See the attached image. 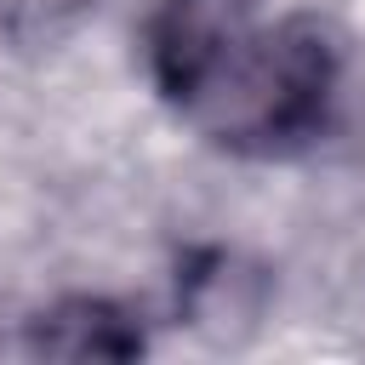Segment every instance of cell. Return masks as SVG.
I'll use <instances>...</instances> for the list:
<instances>
[{"label":"cell","instance_id":"6da1fadb","mask_svg":"<svg viewBox=\"0 0 365 365\" xmlns=\"http://www.w3.org/2000/svg\"><path fill=\"white\" fill-rule=\"evenodd\" d=\"M331 86H336V57L314 23L302 17L279 29L245 23L177 108L222 148L279 154L325 125Z\"/></svg>","mask_w":365,"mask_h":365},{"label":"cell","instance_id":"7a4b0ae2","mask_svg":"<svg viewBox=\"0 0 365 365\" xmlns=\"http://www.w3.org/2000/svg\"><path fill=\"white\" fill-rule=\"evenodd\" d=\"M251 23V0H165L148 29V68L154 86L182 103L194 80L222 57V46Z\"/></svg>","mask_w":365,"mask_h":365},{"label":"cell","instance_id":"3957f363","mask_svg":"<svg viewBox=\"0 0 365 365\" xmlns=\"http://www.w3.org/2000/svg\"><path fill=\"white\" fill-rule=\"evenodd\" d=\"M137 348H143V325L103 297H68L51 314H40L29 331V354H51V359H131Z\"/></svg>","mask_w":365,"mask_h":365}]
</instances>
